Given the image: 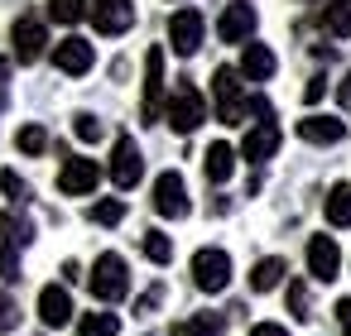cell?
<instances>
[{
  "label": "cell",
  "mask_w": 351,
  "mask_h": 336,
  "mask_svg": "<svg viewBox=\"0 0 351 336\" xmlns=\"http://www.w3.org/2000/svg\"><path fill=\"white\" fill-rule=\"evenodd\" d=\"M245 111H255L260 120L245 130V140H241V159L245 164H265V159H274V149H279V125H274V106L265 101V96H250V106Z\"/></svg>",
  "instance_id": "1"
},
{
  "label": "cell",
  "mask_w": 351,
  "mask_h": 336,
  "mask_svg": "<svg viewBox=\"0 0 351 336\" xmlns=\"http://www.w3.org/2000/svg\"><path fill=\"white\" fill-rule=\"evenodd\" d=\"M87 288H92V298H101V302H121V298L130 293V264H125L116 250H106V255L92 264Z\"/></svg>",
  "instance_id": "2"
},
{
  "label": "cell",
  "mask_w": 351,
  "mask_h": 336,
  "mask_svg": "<svg viewBox=\"0 0 351 336\" xmlns=\"http://www.w3.org/2000/svg\"><path fill=\"white\" fill-rule=\"evenodd\" d=\"M164 120H169L178 135H193V130L207 120V101H202V92H197L193 82H178L173 96H169V106H164Z\"/></svg>",
  "instance_id": "3"
},
{
  "label": "cell",
  "mask_w": 351,
  "mask_h": 336,
  "mask_svg": "<svg viewBox=\"0 0 351 336\" xmlns=\"http://www.w3.org/2000/svg\"><path fill=\"white\" fill-rule=\"evenodd\" d=\"M212 96H217V120L221 125H241L245 120V92H241V73L236 68H217L212 73Z\"/></svg>",
  "instance_id": "4"
},
{
  "label": "cell",
  "mask_w": 351,
  "mask_h": 336,
  "mask_svg": "<svg viewBox=\"0 0 351 336\" xmlns=\"http://www.w3.org/2000/svg\"><path fill=\"white\" fill-rule=\"evenodd\" d=\"M193 283H197L202 293H221V288L231 283V255L217 250V245L197 250V255H193Z\"/></svg>",
  "instance_id": "5"
},
{
  "label": "cell",
  "mask_w": 351,
  "mask_h": 336,
  "mask_svg": "<svg viewBox=\"0 0 351 336\" xmlns=\"http://www.w3.org/2000/svg\"><path fill=\"white\" fill-rule=\"evenodd\" d=\"M10 44H15V63H39L44 58V44H49V29L39 15H20L15 29H10Z\"/></svg>",
  "instance_id": "6"
},
{
  "label": "cell",
  "mask_w": 351,
  "mask_h": 336,
  "mask_svg": "<svg viewBox=\"0 0 351 336\" xmlns=\"http://www.w3.org/2000/svg\"><path fill=\"white\" fill-rule=\"evenodd\" d=\"M202 34H207L202 10H178V15L169 20V44H173L178 58H193V53L202 49Z\"/></svg>",
  "instance_id": "7"
},
{
  "label": "cell",
  "mask_w": 351,
  "mask_h": 336,
  "mask_svg": "<svg viewBox=\"0 0 351 336\" xmlns=\"http://www.w3.org/2000/svg\"><path fill=\"white\" fill-rule=\"evenodd\" d=\"M140 173H145L140 144H135L130 135H121V140H116V149H111V183H116L121 192H130V188L140 183Z\"/></svg>",
  "instance_id": "8"
},
{
  "label": "cell",
  "mask_w": 351,
  "mask_h": 336,
  "mask_svg": "<svg viewBox=\"0 0 351 336\" xmlns=\"http://www.w3.org/2000/svg\"><path fill=\"white\" fill-rule=\"evenodd\" d=\"M97 183H101L97 159H63V168H58V192L63 197H87V192H97Z\"/></svg>",
  "instance_id": "9"
},
{
  "label": "cell",
  "mask_w": 351,
  "mask_h": 336,
  "mask_svg": "<svg viewBox=\"0 0 351 336\" xmlns=\"http://www.w3.org/2000/svg\"><path fill=\"white\" fill-rule=\"evenodd\" d=\"M154 211L169 216V221H183L188 216V188H183V173H159L154 178Z\"/></svg>",
  "instance_id": "10"
},
{
  "label": "cell",
  "mask_w": 351,
  "mask_h": 336,
  "mask_svg": "<svg viewBox=\"0 0 351 336\" xmlns=\"http://www.w3.org/2000/svg\"><path fill=\"white\" fill-rule=\"evenodd\" d=\"M159 101H164V49L145 53V96H140V116L154 125L159 120Z\"/></svg>",
  "instance_id": "11"
},
{
  "label": "cell",
  "mask_w": 351,
  "mask_h": 336,
  "mask_svg": "<svg viewBox=\"0 0 351 336\" xmlns=\"http://www.w3.org/2000/svg\"><path fill=\"white\" fill-rule=\"evenodd\" d=\"M87 15H92L97 34H111V39L135 25V5H130V0H97V5H87Z\"/></svg>",
  "instance_id": "12"
},
{
  "label": "cell",
  "mask_w": 351,
  "mask_h": 336,
  "mask_svg": "<svg viewBox=\"0 0 351 336\" xmlns=\"http://www.w3.org/2000/svg\"><path fill=\"white\" fill-rule=\"evenodd\" d=\"M308 274H313L317 283H332V279L341 274V250H337L332 235H313V240H308Z\"/></svg>",
  "instance_id": "13"
},
{
  "label": "cell",
  "mask_w": 351,
  "mask_h": 336,
  "mask_svg": "<svg viewBox=\"0 0 351 336\" xmlns=\"http://www.w3.org/2000/svg\"><path fill=\"white\" fill-rule=\"evenodd\" d=\"M217 34H221V44H250V34H255V10L245 5V0H231V5L221 10V20H217Z\"/></svg>",
  "instance_id": "14"
},
{
  "label": "cell",
  "mask_w": 351,
  "mask_h": 336,
  "mask_svg": "<svg viewBox=\"0 0 351 336\" xmlns=\"http://www.w3.org/2000/svg\"><path fill=\"white\" fill-rule=\"evenodd\" d=\"M53 63H58V73H68V77H82V73H92V63H97V49L87 44V39H63V44H53Z\"/></svg>",
  "instance_id": "15"
},
{
  "label": "cell",
  "mask_w": 351,
  "mask_h": 336,
  "mask_svg": "<svg viewBox=\"0 0 351 336\" xmlns=\"http://www.w3.org/2000/svg\"><path fill=\"white\" fill-rule=\"evenodd\" d=\"M39 322H44V326H68V322H73V298H68L63 283H49V288L39 293Z\"/></svg>",
  "instance_id": "16"
},
{
  "label": "cell",
  "mask_w": 351,
  "mask_h": 336,
  "mask_svg": "<svg viewBox=\"0 0 351 336\" xmlns=\"http://www.w3.org/2000/svg\"><path fill=\"white\" fill-rule=\"evenodd\" d=\"M241 77L245 82H269L274 77V53L265 44H245L241 49Z\"/></svg>",
  "instance_id": "17"
},
{
  "label": "cell",
  "mask_w": 351,
  "mask_h": 336,
  "mask_svg": "<svg viewBox=\"0 0 351 336\" xmlns=\"http://www.w3.org/2000/svg\"><path fill=\"white\" fill-rule=\"evenodd\" d=\"M298 135H303L308 144H337V140L346 135V125H341L337 116H308V120H298Z\"/></svg>",
  "instance_id": "18"
},
{
  "label": "cell",
  "mask_w": 351,
  "mask_h": 336,
  "mask_svg": "<svg viewBox=\"0 0 351 336\" xmlns=\"http://www.w3.org/2000/svg\"><path fill=\"white\" fill-rule=\"evenodd\" d=\"M317 25H322V34H332V39H351V0H332V5H322Z\"/></svg>",
  "instance_id": "19"
},
{
  "label": "cell",
  "mask_w": 351,
  "mask_h": 336,
  "mask_svg": "<svg viewBox=\"0 0 351 336\" xmlns=\"http://www.w3.org/2000/svg\"><path fill=\"white\" fill-rule=\"evenodd\" d=\"M0 240H5L10 250H25V245L34 240L29 216H20V211H0Z\"/></svg>",
  "instance_id": "20"
},
{
  "label": "cell",
  "mask_w": 351,
  "mask_h": 336,
  "mask_svg": "<svg viewBox=\"0 0 351 336\" xmlns=\"http://www.w3.org/2000/svg\"><path fill=\"white\" fill-rule=\"evenodd\" d=\"M284 274H289V264H284L279 255H269V259H260V264L250 269V288H255V293H269V288L284 283Z\"/></svg>",
  "instance_id": "21"
},
{
  "label": "cell",
  "mask_w": 351,
  "mask_h": 336,
  "mask_svg": "<svg viewBox=\"0 0 351 336\" xmlns=\"http://www.w3.org/2000/svg\"><path fill=\"white\" fill-rule=\"evenodd\" d=\"M202 168H207V183H226V178L236 173V149H231V144H212Z\"/></svg>",
  "instance_id": "22"
},
{
  "label": "cell",
  "mask_w": 351,
  "mask_h": 336,
  "mask_svg": "<svg viewBox=\"0 0 351 336\" xmlns=\"http://www.w3.org/2000/svg\"><path fill=\"white\" fill-rule=\"evenodd\" d=\"M322 211H327V221H332V226H351V183H337V188H327V202H322Z\"/></svg>",
  "instance_id": "23"
},
{
  "label": "cell",
  "mask_w": 351,
  "mask_h": 336,
  "mask_svg": "<svg viewBox=\"0 0 351 336\" xmlns=\"http://www.w3.org/2000/svg\"><path fill=\"white\" fill-rule=\"evenodd\" d=\"M116 331H121L116 312H82V322H77V336H116Z\"/></svg>",
  "instance_id": "24"
},
{
  "label": "cell",
  "mask_w": 351,
  "mask_h": 336,
  "mask_svg": "<svg viewBox=\"0 0 351 336\" xmlns=\"http://www.w3.org/2000/svg\"><path fill=\"white\" fill-rule=\"evenodd\" d=\"M87 221H97V226H121V221H125V202H121V197H101V202L87 207Z\"/></svg>",
  "instance_id": "25"
},
{
  "label": "cell",
  "mask_w": 351,
  "mask_h": 336,
  "mask_svg": "<svg viewBox=\"0 0 351 336\" xmlns=\"http://www.w3.org/2000/svg\"><path fill=\"white\" fill-rule=\"evenodd\" d=\"M173 336H221V317H212V312L188 317V322H178V326H173Z\"/></svg>",
  "instance_id": "26"
},
{
  "label": "cell",
  "mask_w": 351,
  "mask_h": 336,
  "mask_svg": "<svg viewBox=\"0 0 351 336\" xmlns=\"http://www.w3.org/2000/svg\"><path fill=\"white\" fill-rule=\"evenodd\" d=\"M87 15V0H49V20L58 25H77Z\"/></svg>",
  "instance_id": "27"
},
{
  "label": "cell",
  "mask_w": 351,
  "mask_h": 336,
  "mask_svg": "<svg viewBox=\"0 0 351 336\" xmlns=\"http://www.w3.org/2000/svg\"><path fill=\"white\" fill-rule=\"evenodd\" d=\"M15 144H20V154H44V149H49V130H44V125H25V130L15 135Z\"/></svg>",
  "instance_id": "28"
},
{
  "label": "cell",
  "mask_w": 351,
  "mask_h": 336,
  "mask_svg": "<svg viewBox=\"0 0 351 336\" xmlns=\"http://www.w3.org/2000/svg\"><path fill=\"white\" fill-rule=\"evenodd\" d=\"M145 255H149L154 264H169V259H173V240H169L164 231H145Z\"/></svg>",
  "instance_id": "29"
},
{
  "label": "cell",
  "mask_w": 351,
  "mask_h": 336,
  "mask_svg": "<svg viewBox=\"0 0 351 336\" xmlns=\"http://www.w3.org/2000/svg\"><path fill=\"white\" fill-rule=\"evenodd\" d=\"M0 192H5L10 202H29V183H25L15 168H0Z\"/></svg>",
  "instance_id": "30"
},
{
  "label": "cell",
  "mask_w": 351,
  "mask_h": 336,
  "mask_svg": "<svg viewBox=\"0 0 351 336\" xmlns=\"http://www.w3.org/2000/svg\"><path fill=\"white\" fill-rule=\"evenodd\" d=\"M73 135H77L82 144H97V140H101V120H97V116H73Z\"/></svg>",
  "instance_id": "31"
},
{
  "label": "cell",
  "mask_w": 351,
  "mask_h": 336,
  "mask_svg": "<svg viewBox=\"0 0 351 336\" xmlns=\"http://www.w3.org/2000/svg\"><path fill=\"white\" fill-rule=\"evenodd\" d=\"M289 312H293L298 322H308V283H303V279L289 283Z\"/></svg>",
  "instance_id": "32"
},
{
  "label": "cell",
  "mask_w": 351,
  "mask_h": 336,
  "mask_svg": "<svg viewBox=\"0 0 351 336\" xmlns=\"http://www.w3.org/2000/svg\"><path fill=\"white\" fill-rule=\"evenodd\" d=\"M0 279H5V283H15V279H20V250H10V245L0 250Z\"/></svg>",
  "instance_id": "33"
},
{
  "label": "cell",
  "mask_w": 351,
  "mask_h": 336,
  "mask_svg": "<svg viewBox=\"0 0 351 336\" xmlns=\"http://www.w3.org/2000/svg\"><path fill=\"white\" fill-rule=\"evenodd\" d=\"M10 326H20V307L10 293H0V331H10Z\"/></svg>",
  "instance_id": "34"
},
{
  "label": "cell",
  "mask_w": 351,
  "mask_h": 336,
  "mask_svg": "<svg viewBox=\"0 0 351 336\" xmlns=\"http://www.w3.org/2000/svg\"><path fill=\"white\" fill-rule=\"evenodd\" d=\"M322 92H327V77H313V82L303 87V101L313 106V101H322Z\"/></svg>",
  "instance_id": "35"
},
{
  "label": "cell",
  "mask_w": 351,
  "mask_h": 336,
  "mask_svg": "<svg viewBox=\"0 0 351 336\" xmlns=\"http://www.w3.org/2000/svg\"><path fill=\"white\" fill-rule=\"evenodd\" d=\"M159 298H164V283H154V288H149V293L135 302V312H149V307H159Z\"/></svg>",
  "instance_id": "36"
},
{
  "label": "cell",
  "mask_w": 351,
  "mask_h": 336,
  "mask_svg": "<svg viewBox=\"0 0 351 336\" xmlns=\"http://www.w3.org/2000/svg\"><path fill=\"white\" fill-rule=\"evenodd\" d=\"M337 326L351 336V298H341V302H337Z\"/></svg>",
  "instance_id": "37"
},
{
  "label": "cell",
  "mask_w": 351,
  "mask_h": 336,
  "mask_svg": "<svg viewBox=\"0 0 351 336\" xmlns=\"http://www.w3.org/2000/svg\"><path fill=\"white\" fill-rule=\"evenodd\" d=\"M250 336H289V331H284L279 322H255V326H250Z\"/></svg>",
  "instance_id": "38"
},
{
  "label": "cell",
  "mask_w": 351,
  "mask_h": 336,
  "mask_svg": "<svg viewBox=\"0 0 351 336\" xmlns=\"http://www.w3.org/2000/svg\"><path fill=\"white\" fill-rule=\"evenodd\" d=\"M5 96H10V63L0 58V106H5Z\"/></svg>",
  "instance_id": "39"
},
{
  "label": "cell",
  "mask_w": 351,
  "mask_h": 336,
  "mask_svg": "<svg viewBox=\"0 0 351 336\" xmlns=\"http://www.w3.org/2000/svg\"><path fill=\"white\" fill-rule=\"evenodd\" d=\"M341 106H351V77H346V87H341Z\"/></svg>",
  "instance_id": "40"
}]
</instances>
